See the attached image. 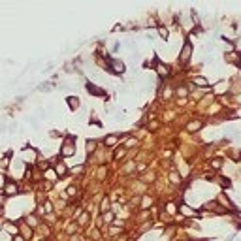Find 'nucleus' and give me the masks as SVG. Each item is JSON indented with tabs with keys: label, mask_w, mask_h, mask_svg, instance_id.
<instances>
[{
	"label": "nucleus",
	"mask_w": 241,
	"mask_h": 241,
	"mask_svg": "<svg viewBox=\"0 0 241 241\" xmlns=\"http://www.w3.org/2000/svg\"><path fill=\"white\" fill-rule=\"evenodd\" d=\"M43 209H45V213H53V204L47 200L45 204H43Z\"/></svg>",
	"instance_id": "16"
},
{
	"label": "nucleus",
	"mask_w": 241,
	"mask_h": 241,
	"mask_svg": "<svg viewBox=\"0 0 241 241\" xmlns=\"http://www.w3.org/2000/svg\"><path fill=\"white\" fill-rule=\"evenodd\" d=\"M190 55H192V43L187 40V41H185V45H183L181 55H179V60H181L183 64H187V62H188V59H190Z\"/></svg>",
	"instance_id": "3"
},
{
	"label": "nucleus",
	"mask_w": 241,
	"mask_h": 241,
	"mask_svg": "<svg viewBox=\"0 0 241 241\" xmlns=\"http://www.w3.org/2000/svg\"><path fill=\"white\" fill-rule=\"evenodd\" d=\"M220 166H222V158H213V160H211V168L218 170Z\"/></svg>",
	"instance_id": "11"
},
{
	"label": "nucleus",
	"mask_w": 241,
	"mask_h": 241,
	"mask_svg": "<svg viewBox=\"0 0 241 241\" xmlns=\"http://www.w3.org/2000/svg\"><path fill=\"white\" fill-rule=\"evenodd\" d=\"M104 220H105V222H111V220H113V213H109V211L104 213Z\"/></svg>",
	"instance_id": "17"
},
{
	"label": "nucleus",
	"mask_w": 241,
	"mask_h": 241,
	"mask_svg": "<svg viewBox=\"0 0 241 241\" xmlns=\"http://www.w3.org/2000/svg\"><path fill=\"white\" fill-rule=\"evenodd\" d=\"M109 70L115 73V75H121V73L124 72V62L119 59H111L109 60Z\"/></svg>",
	"instance_id": "2"
},
{
	"label": "nucleus",
	"mask_w": 241,
	"mask_h": 241,
	"mask_svg": "<svg viewBox=\"0 0 241 241\" xmlns=\"http://www.w3.org/2000/svg\"><path fill=\"white\" fill-rule=\"evenodd\" d=\"M87 89H89V92H91V94H94V96H104V94H105V92L102 91L100 87H96V85H91V83L87 85Z\"/></svg>",
	"instance_id": "7"
},
{
	"label": "nucleus",
	"mask_w": 241,
	"mask_h": 241,
	"mask_svg": "<svg viewBox=\"0 0 241 241\" xmlns=\"http://www.w3.org/2000/svg\"><path fill=\"white\" fill-rule=\"evenodd\" d=\"M94 149H96V141H87V151H89V153H94Z\"/></svg>",
	"instance_id": "15"
},
{
	"label": "nucleus",
	"mask_w": 241,
	"mask_h": 241,
	"mask_svg": "<svg viewBox=\"0 0 241 241\" xmlns=\"http://www.w3.org/2000/svg\"><path fill=\"white\" fill-rule=\"evenodd\" d=\"M202 126H204V121L196 119V121H192V123L187 124V130H188V132H196V130H200Z\"/></svg>",
	"instance_id": "6"
},
{
	"label": "nucleus",
	"mask_w": 241,
	"mask_h": 241,
	"mask_svg": "<svg viewBox=\"0 0 241 241\" xmlns=\"http://www.w3.org/2000/svg\"><path fill=\"white\" fill-rule=\"evenodd\" d=\"M181 211H183L185 215H187V217H192V215H196L194 211L190 209V207H187V205H181Z\"/></svg>",
	"instance_id": "14"
},
{
	"label": "nucleus",
	"mask_w": 241,
	"mask_h": 241,
	"mask_svg": "<svg viewBox=\"0 0 241 241\" xmlns=\"http://www.w3.org/2000/svg\"><path fill=\"white\" fill-rule=\"evenodd\" d=\"M66 172H68V168H66L64 162H59L55 166V173H57V175H66Z\"/></svg>",
	"instance_id": "8"
},
{
	"label": "nucleus",
	"mask_w": 241,
	"mask_h": 241,
	"mask_svg": "<svg viewBox=\"0 0 241 241\" xmlns=\"http://www.w3.org/2000/svg\"><path fill=\"white\" fill-rule=\"evenodd\" d=\"M4 194L6 196H15V194H17V185H15L13 181H8V183H6V187H4Z\"/></svg>",
	"instance_id": "4"
},
{
	"label": "nucleus",
	"mask_w": 241,
	"mask_h": 241,
	"mask_svg": "<svg viewBox=\"0 0 241 241\" xmlns=\"http://www.w3.org/2000/svg\"><path fill=\"white\" fill-rule=\"evenodd\" d=\"M68 194H75V187H70L68 188Z\"/></svg>",
	"instance_id": "19"
},
{
	"label": "nucleus",
	"mask_w": 241,
	"mask_h": 241,
	"mask_svg": "<svg viewBox=\"0 0 241 241\" xmlns=\"http://www.w3.org/2000/svg\"><path fill=\"white\" fill-rule=\"evenodd\" d=\"M155 70H156V73H158L160 77H166V75L170 73V68L166 66V64H162L160 60H156V68Z\"/></svg>",
	"instance_id": "5"
},
{
	"label": "nucleus",
	"mask_w": 241,
	"mask_h": 241,
	"mask_svg": "<svg viewBox=\"0 0 241 241\" xmlns=\"http://www.w3.org/2000/svg\"><path fill=\"white\" fill-rule=\"evenodd\" d=\"M68 104H70V107H72V109H77V107H79V98H73V96H70V98H68Z\"/></svg>",
	"instance_id": "10"
},
{
	"label": "nucleus",
	"mask_w": 241,
	"mask_h": 241,
	"mask_svg": "<svg viewBox=\"0 0 241 241\" xmlns=\"http://www.w3.org/2000/svg\"><path fill=\"white\" fill-rule=\"evenodd\" d=\"M194 85H200V87H207L209 83H207V79L202 77V75H196L194 77Z\"/></svg>",
	"instance_id": "9"
},
{
	"label": "nucleus",
	"mask_w": 241,
	"mask_h": 241,
	"mask_svg": "<svg viewBox=\"0 0 241 241\" xmlns=\"http://www.w3.org/2000/svg\"><path fill=\"white\" fill-rule=\"evenodd\" d=\"M41 241H45V239H41Z\"/></svg>",
	"instance_id": "21"
},
{
	"label": "nucleus",
	"mask_w": 241,
	"mask_h": 241,
	"mask_svg": "<svg viewBox=\"0 0 241 241\" xmlns=\"http://www.w3.org/2000/svg\"><path fill=\"white\" fill-rule=\"evenodd\" d=\"M117 141H119V138H117V136H115V134H113V136H109L107 140H105V145H115Z\"/></svg>",
	"instance_id": "13"
},
{
	"label": "nucleus",
	"mask_w": 241,
	"mask_h": 241,
	"mask_svg": "<svg viewBox=\"0 0 241 241\" xmlns=\"http://www.w3.org/2000/svg\"><path fill=\"white\" fill-rule=\"evenodd\" d=\"M60 153H62L64 158H68V156H72L75 153V141H73V138H66L64 140V145L60 149Z\"/></svg>",
	"instance_id": "1"
},
{
	"label": "nucleus",
	"mask_w": 241,
	"mask_h": 241,
	"mask_svg": "<svg viewBox=\"0 0 241 241\" xmlns=\"http://www.w3.org/2000/svg\"><path fill=\"white\" fill-rule=\"evenodd\" d=\"M158 34H160V38H164V40H168V36H170L168 28H164V27H160V28H158Z\"/></svg>",
	"instance_id": "12"
},
{
	"label": "nucleus",
	"mask_w": 241,
	"mask_h": 241,
	"mask_svg": "<svg viewBox=\"0 0 241 241\" xmlns=\"http://www.w3.org/2000/svg\"><path fill=\"white\" fill-rule=\"evenodd\" d=\"M13 241H25V239H23L21 236H15V237H13Z\"/></svg>",
	"instance_id": "20"
},
{
	"label": "nucleus",
	"mask_w": 241,
	"mask_h": 241,
	"mask_svg": "<svg viewBox=\"0 0 241 241\" xmlns=\"http://www.w3.org/2000/svg\"><path fill=\"white\" fill-rule=\"evenodd\" d=\"M170 179H172V183H179V181H181V177H179L177 173H172V175H170Z\"/></svg>",
	"instance_id": "18"
}]
</instances>
